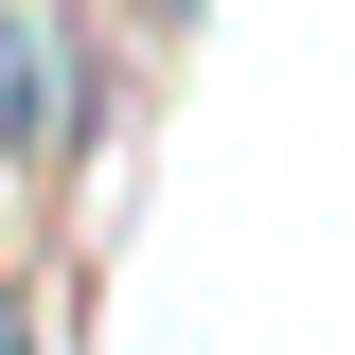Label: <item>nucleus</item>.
Wrapping results in <instances>:
<instances>
[{"label": "nucleus", "instance_id": "obj_2", "mask_svg": "<svg viewBox=\"0 0 355 355\" xmlns=\"http://www.w3.org/2000/svg\"><path fill=\"white\" fill-rule=\"evenodd\" d=\"M18 338H36V320H18V284H0V355H18Z\"/></svg>", "mask_w": 355, "mask_h": 355}, {"label": "nucleus", "instance_id": "obj_3", "mask_svg": "<svg viewBox=\"0 0 355 355\" xmlns=\"http://www.w3.org/2000/svg\"><path fill=\"white\" fill-rule=\"evenodd\" d=\"M160 18H178V0H160Z\"/></svg>", "mask_w": 355, "mask_h": 355}, {"label": "nucleus", "instance_id": "obj_1", "mask_svg": "<svg viewBox=\"0 0 355 355\" xmlns=\"http://www.w3.org/2000/svg\"><path fill=\"white\" fill-rule=\"evenodd\" d=\"M71 142V36H53V0H0V178H36Z\"/></svg>", "mask_w": 355, "mask_h": 355}]
</instances>
